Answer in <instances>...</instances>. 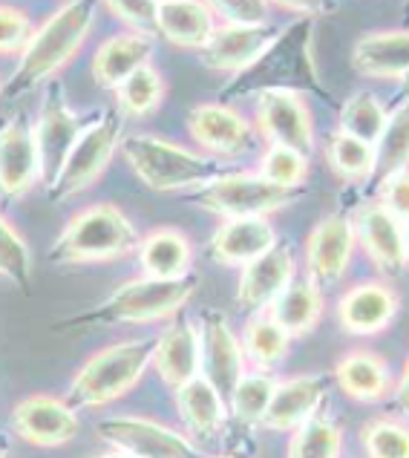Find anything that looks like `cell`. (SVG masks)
<instances>
[{
  "mask_svg": "<svg viewBox=\"0 0 409 458\" xmlns=\"http://www.w3.org/2000/svg\"><path fill=\"white\" fill-rule=\"evenodd\" d=\"M92 23H96V6L87 0L58 6L41 26H35L32 41L21 52V64L4 87V96L15 98L55 78L81 52Z\"/></svg>",
  "mask_w": 409,
  "mask_h": 458,
  "instance_id": "obj_1",
  "label": "cell"
},
{
  "mask_svg": "<svg viewBox=\"0 0 409 458\" xmlns=\"http://www.w3.org/2000/svg\"><path fill=\"white\" fill-rule=\"evenodd\" d=\"M200 289V277L176 280H156V277H139L130 280L98 303L96 309H87L81 314H72L55 329H84V326H144L159 323L179 314L191 303V297Z\"/></svg>",
  "mask_w": 409,
  "mask_h": 458,
  "instance_id": "obj_2",
  "label": "cell"
},
{
  "mask_svg": "<svg viewBox=\"0 0 409 458\" xmlns=\"http://www.w3.org/2000/svg\"><path fill=\"white\" fill-rule=\"evenodd\" d=\"M136 248L139 231L115 205H89L67 222L47 259L52 266H89L127 257Z\"/></svg>",
  "mask_w": 409,
  "mask_h": 458,
  "instance_id": "obj_3",
  "label": "cell"
},
{
  "mask_svg": "<svg viewBox=\"0 0 409 458\" xmlns=\"http://www.w3.org/2000/svg\"><path fill=\"white\" fill-rule=\"evenodd\" d=\"M122 153L144 185L159 193L205 188L208 182H214L219 176V162L214 156L188 150L159 136H148V133L127 136L122 139Z\"/></svg>",
  "mask_w": 409,
  "mask_h": 458,
  "instance_id": "obj_4",
  "label": "cell"
},
{
  "mask_svg": "<svg viewBox=\"0 0 409 458\" xmlns=\"http://www.w3.org/2000/svg\"><path fill=\"white\" fill-rule=\"evenodd\" d=\"M153 358V340H124L96 352L81 369L75 372L67 403L72 410L107 407L133 389Z\"/></svg>",
  "mask_w": 409,
  "mask_h": 458,
  "instance_id": "obj_5",
  "label": "cell"
},
{
  "mask_svg": "<svg viewBox=\"0 0 409 458\" xmlns=\"http://www.w3.org/2000/svg\"><path fill=\"white\" fill-rule=\"evenodd\" d=\"M302 193L306 188H280L260 174L236 170V174H219L196 191V205L222 219H268V214L294 205Z\"/></svg>",
  "mask_w": 409,
  "mask_h": 458,
  "instance_id": "obj_6",
  "label": "cell"
},
{
  "mask_svg": "<svg viewBox=\"0 0 409 458\" xmlns=\"http://www.w3.org/2000/svg\"><path fill=\"white\" fill-rule=\"evenodd\" d=\"M118 145H122V113L110 107L104 110L101 119L87 124L72 141L55 182L49 185V199L64 202L70 196L84 193L89 185H96L115 156Z\"/></svg>",
  "mask_w": 409,
  "mask_h": 458,
  "instance_id": "obj_7",
  "label": "cell"
},
{
  "mask_svg": "<svg viewBox=\"0 0 409 458\" xmlns=\"http://www.w3.org/2000/svg\"><path fill=\"white\" fill-rule=\"evenodd\" d=\"M257 136L268 145L288 148L300 156H311L314 150V119L306 96L297 87H271L260 89L254 101Z\"/></svg>",
  "mask_w": 409,
  "mask_h": 458,
  "instance_id": "obj_8",
  "label": "cell"
},
{
  "mask_svg": "<svg viewBox=\"0 0 409 458\" xmlns=\"http://www.w3.org/2000/svg\"><path fill=\"white\" fill-rule=\"evenodd\" d=\"M96 429L104 441L113 444L115 453H124L130 458H202L191 438L153 421V418L115 415L104 418Z\"/></svg>",
  "mask_w": 409,
  "mask_h": 458,
  "instance_id": "obj_9",
  "label": "cell"
},
{
  "mask_svg": "<svg viewBox=\"0 0 409 458\" xmlns=\"http://www.w3.org/2000/svg\"><path fill=\"white\" fill-rule=\"evenodd\" d=\"M309 38H311V23L306 21L292 23L285 32H280V38H277L271 49L254 64V67L234 78V87L240 84V89H248V87L271 89V87H288V81H309L311 78Z\"/></svg>",
  "mask_w": 409,
  "mask_h": 458,
  "instance_id": "obj_10",
  "label": "cell"
},
{
  "mask_svg": "<svg viewBox=\"0 0 409 458\" xmlns=\"http://www.w3.org/2000/svg\"><path fill=\"white\" fill-rule=\"evenodd\" d=\"M188 133L205 156H222V159L248 153L257 141L254 124L240 110L214 101L196 104L188 113Z\"/></svg>",
  "mask_w": 409,
  "mask_h": 458,
  "instance_id": "obj_11",
  "label": "cell"
},
{
  "mask_svg": "<svg viewBox=\"0 0 409 458\" xmlns=\"http://www.w3.org/2000/svg\"><path fill=\"white\" fill-rule=\"evenodd\" d=\"M81 130H84L81 115H75L70 110L61 84L52 81L44 93L41 115H38L35 124V148H38V159H41V182H47V188L55 182L58 170Z\"/></svg>",
  "mask_w": 409,
  "mask_h": 458,
  "instance_id": "obj_12",
  "label": "cell"
},
{
  "mask_svg": "<svg viewBox=\"0 0 409 458\" xmlns=\"http://www.w3.org/2000/svg\"><path fill=\"white\" fill-rule=\"evenodd\" d=\"M200 372L226 403L236 381L245 375L243 344L222 311H205L200 329Z\"/></svg>",
  "mask_w": 409,
  "mask_h": 458,
  "instance_id": "obj_13",
  "label": "cell"
},
{
  "mask_svg": "<svg viewBox=\"0 0 409 458\" xmlns=\"http://www.w3.org/2000/svg\"><path fill=\"white\" fill-rule=\"evenodd\" d=\"M78 429H81V421L75 410L67 401L52 395H30L12 410V433L32 447H64L78 436Z\"/></svg>",
  "mask_w": 409,
  "mask_h": 458,
  "instance_id": "obj_14",
  "label": "cell"
},
{
  "mask_svg": "<svg viewBox=\"0 0 409 458\" xmlns=\"http://www.w3.org/2000/svg\"><path fill=\"white\" fill-rule=\"evenodd\" d=\"M283 30L277 26H226L219 23L210 41L200 49V61L214 72L243 75L266 55Z\"/></svg>",
  "mask_w": 409,
  "mask_h": 458,
  "instance_id": "obj_15",
  "label": "cell"
},
{
  "mask_svg": "<svg viewBox=\"0 0 409 458\" xmlns=\"http://www.w3.org/2000/svg\"><path fill=\"white\" fill-rule=\"evenodd\" d=\"M354 228L343 214H328L306 237V277L323 289L343 280L354 254Z\"/></svg>",
  "mask_w": 409,
  "mask_h": 458,
  "instance_id": "obj_16",
  "label": "cell"
},
{
  "mask_svg": "<svg viewBox=\"0 0 409 458\" xmlns=\"http://www.w3.org/2000/svg\"><path fill=\"white\" fill-rule=\"evenodd\" d=\"M41 182L35 127L15 115L0 127V199H21Z\"/></svg>",
  "mask_w": 409,
  "mask_h": 458,
  "instance_id": "obj_17",
  "label": "cell"
},
{
  "mask_svg": "<svg viewBox=\"0 0 409 458\" xmlns=\"http://www.w3.org/2000/svg\"><path fill=\"white\" fill-rule=\"evenodd\" d=\"M354 228V242H361L366 257L372 259V266L384 274V277H395L406 268L404 257V233L401 222L380 202H366L352 219Z\"/></svg>",
  "mask_w": 409,
  "mask_h": 458,
  "instance_id": "obj_18",
  "label": "cell"
},
{
  "mask_svg": "<svg viewBox=\"0 0 409 458\" xmlns=\"http://www.w3.org/2000/svg\"><path fill=\"white\" fill-rule=\"evenodd\" d=\"M294 268L292 248L277 242L271 251L243 268L240 283H236V306L245 311H266L285 285L297 277Z\"/></svg>",
  "mask_w": 409,
  "mask_h": 458,
  "instance_id": "obj_19",
  "label": "cell"
},
{
  "mask_svg": "<svg viewBox=\"0 0 409 458\" xmlns=\"http://www.w3.org/2000/svg\"><path fill=\"white\" fill-rule=\"evenodd\" d=\"M326 398V377L323 375H294L274 386V395L262 424L274 433H294L306 421L318 415Z\"/></svg>",
  "mask_w": 409,
  "mask_h": 458,
  "instance_id": "obj_20",
  "label": "cell"
},
{
  "mask_svg": "<svg viewBox=\"0 0 409 458\" xmlns=\"http://www.w3.org/2000/svg\"><path fill=\"white\" fill-rule=\"evenodd\" d=\"M280 242L268 219H226L208 242V257L217 266L245 268Z\"/></svg>",
  "mask_w": 409,
  "mask_h": 458,
  "instance_id": "obj_21",
  "label": "cell"
},
{
  "mask_svg": "<svg viewBox=\"0 0 409 458\" xmlns=\"http://www.w3.org/2000/svg\"><path fill=\"white\" fill-rule=\"evenodd\" d=\"M398 294L384 280H369L349 289L337 303V320L343 332L369 337L384 332L398 314Z\"/></svg>",
  "mask_w": 409,
  "mask_h": 458,
  "instance_id": "obj_22",
  "label": "cell"
},
{
  "mask_svg": "<svg viewBox=\"0 0 409 458\" xmlns=\"http://www.w3.org/2000/svg\"><path fill=\"white\" fill-rule=\"evenodd\" d=\"M352 70L372 81H404L409 72V30L366 32L352 47Z\"/></svg>",
  "mask_w": 409,
  "mask_h": 458,
  "instance_id": "obj_23",
  "label": "cell"
},
{
  "mask_svg": "<svg viewBox=\"0 0 409 458\" xmlns=\"http://www.w3.org/2000/svg\"><path fill=\"white\" fill-rule=\"evenodd\" d=\"M150 366H156L162 381L174 389L200 377V332L188 320H174L159 340H153Z\"/></svg>",
  "mask_w": 409,
  "mask_h": 458,
  "instance_id": "obj_24",
  "label": "cell"
},
{
  "mask_svg": "<svg viewBox=\"0 0 409 458\" xmlns=\"http://www.w3.org/2000/svg\"><path fill=\"white\" fill-rule=\"evenodd\" d=\"M217 18L210 4H196V0H162L156 4V35H162L167 44L179 49L200 52L210 35L217 32Z\"/></svg>",
  "mask_w": 409,
  "mask_h": 458,
  "instance_id": "obj_25",
  "label": "cell"
},
{
  "mask_svg": "<svg viewBox=\"0 0 409 458\" xmlns=\"http://www.w3.org/2000/svg\"><path fill=\"white\" fill-rule=\"evenodd\" d=\"M335 381L343 395L358 403H380L395 389L389 363L369 349L346 352L335 366Z\"/></svg>",
  "mask_w": 409,
  "mask_h": 458,
  "instance_id": "obj_26",
  "label": "cell"
},
{
  "mask_svg": "<svg viewBox=\"0 0 409 458\" xmlns=\"http://www.w3.org/2000/svg\"><path fill=\"white\" fill-rule=\"evenodd\" d=\"M156 38H144L133 32H122L107 38L92 55V78L104 89H115L122 81H127L136 70L153 58Z\"/></svg>",
  "mask_w": 409,
  "mask_h": 458,
  "instance_id": "obj_27",
  "label": "cell"
},
{
  "mask_svg": "<svg viewBox=\"0 0 409 458\" xmlns=\"http://www.w3.org/2000/svg\"><path fill=\"white\" fill-rule=\"evenodd\" d=\"M139 266L144 268V277L156 280H176L188 277L193 263V245L179 228H156L148 237L139 240Z\"/></svg>",
  "mask_w": 409,
  "mask_h": 458,
  "instance_id": "obj_28",
  "label": "cell"
},
{
  "mask_svg": "<svg viewBox=\"0 0 409 458\" xmlns=\"http://www.w3.org/2000/svg\"><path fill=\"white\" fill-rule=\"evenodd\" d=\"M268 314L288 337H306L323 318V292L309 277H294L268 306Z\"/></svg>",
  "mask_w": 409,
  "mask_h": 458,
  "instance_id": "obj_29",
  "label": "cell"
},
{
  "mask_svg": "<svg viewBox=\"0 0 409 458\" xmlns=\"http://www.w3.org/2000/svg\"><path fill=\"white\" fill-rule=\"evenodd\" d=\"M176 410L191 436L210 438L219 433L228 407H226V401L219 398V392L200 375L176 389Z\"/></svg>",
  "mask_w": 409,
  "mask_h": 458,
  "instance_id": "obj_30",
  "label": "cell"
},
{
  "mask_svg": "<svg viewBox=\"0 0 409 458\" xmlns=\"http://www.w3.org/2000/svg\"><path fill=\"white\" fill-rule=\"evenodd\" d=\"M240 344H243L245 360H251L257 366V372H262V369H271V366H277L288 355L292 337L274 323V318L266 309V311H254L248 318Z\"/></svg>",
  "mask_w": 409,
  "mask_h": 458,
  "instance_id": "obj_31",
  "label": "cell"
},
{
  "mask_svg": "<svg viewBox=\"0 0 409 458\" xmlns=\"http://www.w3.org/2000/svg\"><path fill=\"white\" fill-rule=\"evenodd\" d=\"M387 122H389V110L384 107V101H380L372 89H358V93H352L343 101L337 130L375 148L378 139L384 136Z\"/></svg>",
  "mask_w": 409,
  "mask_h": 458,
  "instance_id": "obj_32",
  "label": "cell"
},
{
  "mask_svg": "<svg viewBox=\"0 0 409 458\" xmlns=\"http://www.w3.org/2000/svg\"><path fill=\"white\" fill-rule=\"evenodd\" d=\"M326 165L340 182L363 185L375 174V148L335 130L326 141Z\"/></svg>",
  "mask_w": 409,
  "mask_h": 458,
  "instance_id": "obj_33",
  "label": "cell"
},
{
  "mask_svg": "<svg viewBox=\"0 0 409 458\" xmlns=\"http://www.w3.org/2000/svg\"><path fill=\"white\" fill-rule=\"evenodd\" d=\"M401 170H409V98L395 113H389L384 136L375 145L372 179H378L380 185L384 179L401 174Z\"/></svg>",
  "mask_w": 409,
  "mask_h": 458,
  "instance_id": "obj_34",
  "label": "cell"
},
{
  "mask_svg": "<svg viewBox=\"0 0 409 458\" xmlns=\"http://www.w3.org/2000/svg\"><path fill=\"white\" fill-rule=\"evenodd\" d=\"M165 101V78L153 64H144L141 70L115 87V104L118 113L133 115V119H144L159 110V104Z\"/></svg>",
  "mask_w": 409,
  "mask_h": 458,
  "instance_id": "obj_35",
  "label": "cell"
},
{
  "mask_svg": "<svg viewBox=\"0 0 409 458\" xmlns=\"http://www.w3.org/2000/svg\"><path fill=\"white\" fill-rule=\"evenodd\" d=\"M274 381L266 372H245L240 381H236L234 392L228 395L226 407L231 410L234 421L243 427H260L262 415H266L271 395H274Z\"/></svg>",
  "mask_w": 409,
  "mask_h": 458,
  "instance_id": "obj_36",
  "label": "cell"
},
{
  "mask_svg": "<svg viewBox=\"0 0 409 458\" xmlns=\"http://www.w3.org/2000/svg\"><path fill=\"white\" fill-rule=\"evenodd\" d=\"M366 458H409V424L401 415H380L361 429Z\"/></svg>",
  "mask_w": 409,
  "mask_h": 458,
  "instance_id": "obj_37",
  "label": "cell"
},
{
  "mask_svg": "<svg viewBox=\"0 0 409 458\" xmlns=\"http://www.w3.org/2000/svg\"><path fill=\"white\" fill-rule=\"evenodd\" d=\"M343 433L332 418L314 415L300 429H294V438L288 444V458H340Z\"/></svg>",
  "mask_w": 409,
  "mask_h": 458,
  "instance_id": "obj_38",
  "label": "cell"
},
{
  "mask_svg": "<svg viewBox=\"0 0 409 458\" xmlns=\"http://www.w3.org/2000/svg\"><path fill=\"white\" fill-rule=\"evenodd\" d=\"M0 277L15 283L21 292H32V254L12 222L0 214Z\"/></svg>",
  "mask_w": 409,
  "mask_h": 458,
  "instance_id": "obj_39",
  "label": "cell"
},
{
  "mask_svg": "<svg viewBox=\"0 0 409 458\" xmlns=\"http://www.w3.org/2000/svg\"><path fill=\"white\" fill-rule=\"evenodd\" d=\"M257 174L280 188H302V182L309 176V159L288 148L268 145L266 153L260 156Z\"/></svg>",
  "mask_w": 409,
  "mask_h": 458,
  "instance_id": "obj_40",
  "label": "cell"
},
{
  "mask_svg": "<svg viewBox=\"0 0 409 458\" xmlns=\"http://www.w3.org/2000/svg\"><path fill=\"white\" fill-rule=\"evenodd\" d=\"M35 35V23L26 12L0 4V55H21Z\"/></svg>",
  "mask_w": 409,
  "mask_h": 458,
  "instance_id": "obj_41",
  "label": "cell"
},
{
  "mask_svg": "<svg viewBox=\"0 0 409 458\" xmlns=\"http://www.w3.org/2000/svg\"><path fill=\"white\" fill-rule=\"evenodd\" d=\"M110 15L127 26V32L156 38V4L153 0H122V4L104 6Z\"/></svg>",
  "mask_w": 409,
  "mask_h": 458,
  "instance_id": "obj_42",
  "label": "cell"
},
{
  "mask_svg": "<svg viewBox=\"0 0 409 458\" xmlns=\"http://www.w3.org/2000/svg\"><path fill=\"white\" fill-rule=\"evenodd\" d=\"M268 4L260 0H236V4H210L217 23L226 26H262L268 23Z\"/></svg>",
  "mask_w": 409,
  "mask_h": 458,
  "instance_id": "obj_43",
  "label": "cell"
},
{
  "mask_svg": "<svg viewBox=\"0 0 409 458\" xmlns=\"http://www.w3.org/2000/svg\"><path fill=\"white\" fill-rule=\"evenodd\" d=\"M378 202L387 208V214H392L401 225H406L409 222V170H401V174L380 182Z\"/></svg>",
  "mask_w": 409,
  "mask_h": 458,
  "instance_id": "obj_44",
  "label": "cell"
},
{
  "mask_svg": "<svg viewBox=\"0 0 409 458\" xmlns=\"http://www.w3.org/2000/svg\"><path fill=\"white\" fill-rule=\"evenodd\" d=\"M392 395H395V407H398V415L404 418V421H409V358L404 363V372L398 377V384H395Z\"/></svg>",
  "mask_w": 409,
  "mask_h": 458,
  "instance_id": "obj_45",
  "label": "cell"
},
{
  "mask_svg": "<svg viewBox=\"0 0 409 458\" xmlns=\"http://www.w3.org/2000/svg\"><path fill=\"white\" fill-rule=\"evenodd\" d=\"M277 9H283V12H297L300 21H306V18H318L320 12H328L332 6H326V4H277Z\"/></svg>",
  "mask_w": 409,
  "mask_h": 458,
  "instance_id": "obj_46",
  "label": "cell"
},
{
  "mask_svg": "<svg viewBox=\"0 0 409 458\" xmlns=\"http://www.w3.org/2000/svg\"><path fill=\"white\" fill-rule=\"evenodd\" d=\"M401 233H404V257L409 263V222H406V225H401Z\"/></svg>",
  "mask_w": 409,
  "mask_h": 458,
  "instance_id": "obj_47",
  "label": "cell"
},
{
  "mask_svg": "<svg viewBox=\"0 0 409 458\" xmlns=\"http://www.w3.org/2000/svg\"><path fill=\"white\" fill-rule=\"evenodd\" d=\"M89 458H130L124 453H101V455H89Z\"/></svg>",
  "mask_w": 409,
  "mask_h": 458,
  "instance_id": "obj_48",
  "label": "cell"
},
{
  "mask_svg": "<svg viewBox=\"0 0 409 458\" xmlns=\"http://www.w3.org/2000/svg\"><path fill=\"white\" fill-rule=\"evenodd\" d=\"M6 453H9V444H6L4 436H0V458H6Z\"/></svg>",
  "mask_w": 409,
  "mask_h": 458,
  "instance_id": "obj_49",
  "label": "cell"
},
{
  "mask_svg": "<svg viewBox=\"0 0 409 458\" xmlns=\"http://www.w3.org/2000/svg\"><path fill=\"white\" fill-rule=\"evenodd\" d=\"M401 87H404V89H406V93H409V72L404 75V81H401Z\"/></svg>",
  "mask_w": 409,
  "mask_h": 458,
  "instance_id": "obj_50",
  "label": "cell"
},
{
  "mask_svg": "<svg viewBox=\"0 0 409 458\" xmlns=\"http://www.w3.org/2000/svg\"><path fill=\"white\" fill-rule=\"evenodd\" d=\"M219 458H236V455H219Z\"/></svg>",
  "mask_w": 409,
  "mask_h": 458,
  "instance_id": "obj_51",
  "label": "cell"
}]
</instances>
